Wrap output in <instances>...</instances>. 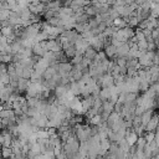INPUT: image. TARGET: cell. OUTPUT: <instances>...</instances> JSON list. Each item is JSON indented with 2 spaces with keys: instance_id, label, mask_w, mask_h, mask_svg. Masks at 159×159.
<instances>
[{
  "instance_id": "277c9868",
  "label": "cell",
  "mask_w": 159,
  "mask_h": 159,
  "mask_svg": "<svg viewBox=\"0 0 159 159\" xmlns=\"http://www.w3.org/2000/svg\"><path fill=\"white\" fill-rule=\"evenodd\" d=\"M103 51H104V53H106V56H107V58H113V57H116V53H117V47L114 46V45H107V46H104L103 47Z\"/></svg>"
},
{
  "instance_id": "f546056e",
  "label": "cell",
  "mask_w": 159,
  "mask_h": 159,
  "mask_svg": "<svg viewBox=\"0 0 159 159\" xmlns=\"http://www.w3.org/2000/svg\"><path fill=\"white\" fill-rule=\"evenodd\" d=\"M10 12H11V10H0V22L6 20L9 17Z\"/></svg>"
},
{
  "instance_id": "d4e9b609",
  "label": "cell",
  "mask_w": 159,
  "mask_h": 159,
  "mask_svg": "<svg viewBox=\"0 0 159 159\" xmlns=\"http://www.w3.org/2000/svg\"><path fill=\"white\" fill-rule=\"evenodd\" d=\"M145 143H147V142H145L144 137H143V135H139L138 139H137V142H135V147H137V149H138V150H143Z\"/></svg>"
},
{
  "instance_id": "603a6c76",
  "label": "cell",
  "mask_w": 159,
  "mask_h": 159,
  "mask_svg": "<svg viewBox=\"0 0 159 159\" xmlns=\"http://www.w3.org/2000/svg\"><path fill=\"white\" fill-rule=\"evenodd\" d=\"M20 17H21L22 20H30V17H31V11L29 10L27 6H26V7H22V10L20 11Z\"/></svg>"
},
{
  "instance_id": "8992f818",
  "label": "cell",
  "mask_w": 159,
  "mask_h": 159,
  "mask_svg": "<svg viewBox=\"0 0 159 159\" xmlns=\"http://www.w3.org/2000/svg\"><path fill=\"white\" fill-rule=\"evenodd\" d=\"M70 84V83H68ZM68 84H58L53 89V93L56 94V97H61V96H65L67 92H68Z\"/></svg>"
},
{
  "instance_id": "e575fe53",
  "label": "cell",
  "mask_w": 159,
  "mask_h": 159,
  "mask_svg": "<svg viewBox=\"0 0 159 159\" xmlns=\"http://www.w3.org/2000/svg\"><path fill=\"white\" fill-rule=\"evenodd\" d=\"M153 63L159 66V55H158V53L154 55V57H153Z\"/></svg>"
},
{
  "instance_id": "4fadbf2b",
  "label": "cell",
  "mask_w": 159,
  "mask_h": 159,
  "mask_svg": "<svg viewBox=\"0 0 159 159\" xmlns=\"http://www.w3.org/2000/svg\"><path fill=\"white\" fill-rule=\"evenodd\" d=\"M102 109H103V112L111 113V112L114 111V104L111 103L108 99H107V101H103V103H102Z\"/></svg>"
},
{
  "instance_id": "b9f144b4",
  "label": "cell",
  "mask_w": 159,
  "mask_h": 159,
  "mask_svg": "<svg viewBox=\"0 0 159 159\" xmlns=\"http://www.w3.org/2000/svg\"><path fill=\"white\" fill-rule=\"evenodd\" d=\"M2 109H4V107H2V104H1V103H0V112H1V111H2Z\"/></svg>"
},
{
  "instance_id": "8d00e7d4",
  "label": "cell",
  "mask_w": 159,
  "mask_h": 159,
  "mask_svg": "<svg viewBox=\"0 0 159 159\" xmlns=\"http://www.w3.org/2000/svg\"><path fill=\"white\" fill-rule=\"evenodd\" d=\"M114 2H116V0H107V4H108L109 6H112V5H114Z\"/></svg>"
},
{
  "instance_id": "83f0119b",
  "label": "cell",
  "mask_w": 159,
  "mask_h": 159,
  "mask_svg": "<svg viewBox=\"0 0 159 159\" xmlns=\"http://www.w3.org/2000/svg\"><path fill=\"white\" fill-rule=\"evenodd\" d=\"M137 46H138V48H139L140 51H147V46H148V41H147L145 39H143V40H139V41L137 42Z\"/></svg>"
},
{
  "instance_id": "7402d4cb",
  "label": "cell",
  "mask_w": 159,
  "mask_h": 159,
  "mask_svg": "<svg viewBox=\"0 0 159 159\" xmlns=\"http://www.w3.org/2000/svg\"><path fill=\"white\" fill-rule=\"evenodd\" d=\"M0 32L5 36V37H7V36H10L11 34H14V26H2L1 29H0Z\"/></svg>"
},
{
  "instance_id": "52a82bcc",
  "label": "cell",
  "mask_w": 159,
  "mask_h": 159,
  "mask_svg": "<svg viewBox=\"0 0 159 159\" xmlns=\"http://www.w3.org/2000/svg\"><path fill=\"white\" fill-rule=\"evenodd\" d=\"M61 6H62V0H50L48 2H46V9L47 10L58 11Z\"/></svg>"
},
{
  "instance_id": "836d02e7",
  "label": "cell",
  "mask_w": 159,
  "mask_h": 159,
  "mask_svg": "<svg viewBox=\"0 0 159 159\" xmlns=\"http://www.w3.org/2000/svg\"><path fill=\"white\" fill-rule=\"evenodd\" d=\"M6 2L9 4V6H10V10L12 9V6H15L16 4H17V0H6Z\"/></svg>"
},
{
  "instance_id": "f35d334b",
  "label": "cell",
  "mask_w": 159,
  "mask_h": 159,
  "mask_svg": "<svg viewBox=\"0 0 159 159\" xmlns=\"http://www.w3.org/2000/svg\"><path fill=\"white\" fill-rule=\"evenodd\" d=\"M40 0H29V2H32V4H37Z\"/></svg>"
},
{
  "instance_id": "4316f807",
  "label": "cell",
  "mask_w": 159,
  "mask_h": 159,
  "mask_svg": "<svg viewBox=\"0 0 159 159\" xmlns=\"http://www.w3.org/2000/svg\"><path fill=\"white\" fill-rule=\"evenodd\" d=\"M143 137H144V139H145L147 143H150L152 140H154L155 132H144V133H143Z\"/></svg>"
},
{
  "instance_id": "9c48e42d",
  "label": "cell",
  "mask_w": 159,
  "mask_h": 159,
  "mask_svg": "<svg viewBox=\"0 0 159 159\" xmlns=\"http://www.w3.org/2000/svg\"><path fill=\"white\" fill-rule=\"evenodd\" d=\"M113 26L117 27V30H118V29H123V27H125L128 25H127V21L122 16H118V17L113 19Z\"/></svg>"
},
{
  "instance_id": "3957f363",
  "label": "cell",
  "mask_w": 159,
  "mask_h": 159,
  "mask_svg": "<svg viewBox=\"0 0 159 159\" xmlns=\"http://www.w3.org/2000/svg\"><path fill=\"white\" fill-rule=\"evenodd\" d=\"M9 22L11 26H17V25H21V17H20V14L19 12H15V11H11L9 17H7Z\"/></svg>"
},
{
  "instance_id": "8fae6325",
  "label": "cell",
  "mask_w": 159,
  "mask_h": 159,
  "mask_svg": "<svg viewBox=\"0 0 159 159\" xmlns=\"http://www.w3.org/2000/svg\"><path fill=\"white\" fill-rule=\"evenodd\" d=\"M0 62H4V63L12 62V53H7L4 50L0 51Z\"/></svg>"
},
{
  "instance_id": "1f68e13d",
  "label": "cell",
  "mask_w": 159,
  "mask_h": 159,
  "mask_svg": "<svg viewBox=\"0 0 159 159\" xmlns=\"http://www.w3.org/2000/svg\"><path fill=\"white\" fill-rule=\"evenodd\" d=\"M155 48H157V46H155V43H154V41H150V42H148V46H147V50H149V51H155Z\"/></svg>"
},
{
  "instance_id": "cb8c5ba5",
  "label": "cell",
  "mask_w": 159,
  "mask_h": 159,
  "mask_svg": "<svg viewBox=\"0 0 159 159\" xmlns=\"http://www.w3.org/2000/svg\"><path fill=\"white\" fill-rule=\"evenodd\" d=\"M114 62L119 66V67H125L127 66V57L125 56H119V57H113Z\"/></svg>"
},
{
  "instance_id": "ab89813d",
  "label": "cell",
  "mask_w": 159,
  "mask_h": 159,
  "mask_svg": "<svg viewBox=\"0 0 159 159\" xmlns=\"http://www.w3.org/2000/svg\"><path fill=\"white\" fill-rule=\"evenodd\" d=\"M155 53H158V55H159V47H157V48H155Z\"/></svg>"
},
{
  "instance_id": "74e56055",
  "label": "cell",
  "mask_w": 159,
  "mask_h": 159,
  "mask_svg": "<svg viewBox=\"0 0 159 159\" xmlns=\"http://www.w3.org/2000/svg\"><path fill=\"white\" fill-rule=\"evenodd\" d=\"M99 4H107V0H97Z\"/></svg>"
},
{
  "instance_id": "ba28073f",
  "label": "cell",
  "mask_w": 159,
  "mask_h": 159,
  "mask_svg": "<svg viewBox=\"0 0 159 159\" xmlns=\"http://www.w3.org/2000/svg\"><path fill=\"white\" fill-rule=\"evenodd\" d=\"M31 50H32V53H34V55L40 56V57H42V56L45 55V52H46V50L42 48V46L40 45V42H35L34 46L31 47Z\"/></svg>"
},
{
  "instance_id": "60d3db41",
  "label": "cell",
  "mask_w": 159,
  "mask_h": 159,
  "mask_svg": "<svg viewBox=\"0 0 159 159\" xmlns=\"http://www.w3.org/2000/svg\"><path fill=\"white\" fill-rule=\"evenodd\" d=\"M40 1H41V2H45V4H46V2H48L50 0H40Z\"/></svg>"
},
{
  "instance_id": "d590c367",
  "label": "cell",
  "mask_w": 159,
  "mask_h": 159,
  "mask_svg": "<svg viewBox=\"0 0 159 159\" xmlns=\"http://www.w3.org/2000/svg\"><path fill=\"white\" fill-rule=\"evenodd\" d=\"M155 106L159 108V94H155Z\"/></svg>"
},
{
  "instance_id": "5bb4252c",
  "label": "cell",
  "mask_w": 159,
  "mask_h": 159,
  "mask_svg": "<svg viewBox=\"0 0 159 159\" xmlns=\"http://www.w3.org/2000/svg\"><path fill=\"white\" fill-rule=\"evenodd\" d=\"M106 58H107V56H106L104 51L101 50V51H97V53H96V56H94V58H93V62H96V63H101V62L104 61Z\"/></svg>"
},
{
  "instance_id": "7c38bea8",
  "label": "cell",
  "mask_w": 159,
  "mask_h": 159,
  "mask_svg": "<svg viewBox=\"0 0 159 159\" xmlns=\"http://www.w3.org/2000/svg\"><path fill=\"white\" fill-rule=\"evenodd\" d=\"M63 52H65V55H66V57L67 58H72L76 53H77V50H76V47H75V45H70L68 47H66L65 50H63Z\"/></svg>"
},
{
  "instance_id": "e0dca14e",
  "label": "cell",
  "mask_w": 159,
  "mask_h": 159,
  "mask_svg": "<svg viewBox=\"0 0 159 159\" xmlns=\"http://www.w3.org/2000/svg\"><path fill=\"white\" fill-rule=\"evenodd\" d=\"M98 96H99V98H101L102 101H107V99L111 97V89H109V88H101Z\"/></svg>"
},
{
  "instance_id": "ffe728a7",
  "label": "cell",
  "mask_w": 159,
  "mask_h": 159,
  "mask_svg": "<svg viewBox=\"0 0 159 159\" xmlns=\"http://www.w3.org/2000/svg\"><path fill=\"white\" fill-rule=\"evenodd\" d=\"M75 16V20H76V22H88V20L91 19L86 12H83V14H80V15H73Z\"/></svg>"
},
{
  "instance_id": "f1b7e54d",
  "label": "cell",
  "mask_w": 159,
  "mask_h": 159,
  "mask_svg": "<svg viewBox=\"0 0 159 159\" xmlns=\"http://www.w3.org/2000/svg\"><path fill=\"white\" fill-rule=\"evenodd\" d=\"M148 26H149V17L142 19V20L139 21V24H138L137 27H139V29H145V27H148Z\"/></svg>"
},
{
  "instance_id": "ac0fdd59",
  "label": "cell",
  "mask_w": 159,
  "mask_h": 159,
  "mask_svg": "<svg viewBox=\"0 0 159 159\" xmlns=\"http://www.w3.org/2000/svg\"><path fill=\"white\" fill-rule=\"evenodd\" d=\"M138 24H139L138 17H137L135 15H130L129 19H128V21H127V25L130 26V27H133V29H135V27L138 26Z\"/></svg>"
},
{
  "instance_id": "5b68a950",
  "label": "cell",
  "mask_w": 159,
  "mask_h": 159,
  "mask_svg": "<svg viewBox=\"0 0 159 159\" xmlns=\"http://www.w3.org/2000/svg\"><path fill=\"white\" fill-rule=\"evenodd\" d=\"M129 51V45L125 42H122L118 47H117V53H116V57H119V56H125Z\"/></svg>"
},
{
  "instance_id": "7a4b0ae2",
  "label": "cell",
  "mask_w": 159,
  "mask_h": 159,
  "mask_svg": "<svg viewBox=\"0 0 159 159\" xmlns=\"http://www.w3.org/2000/svg\"><path fill=\"white\" fill-rule=\"evenodd\" d=\"M88 42H89V46H92L96 51H101V50H103V47H104L103 41L99 40L97 36H92V37L88 40Z\"/></svg>"
},
{
  "instance_id": "d6986e66",
  "label": "cell",
  "mask_w": 159,
  "mask_h": 159,
  "mask_svg": "<svg viewBox=\"0 0 159 159\" xmlns=\"http://www.w3.org/2000/svg\"><path fill=\"white\" fill-rule=\"evenodd\" d=\"M58 12L60 14H63V15H70V16H73L75 15L73 9L70 7V6H61L60 10H58Z\"/></svg>"
},
{
  "instance_id": "4dcf8cb0",
  "label": "cell",
  "mask_w": 159,
  "mask_h": 159,
  "mask_svg": "<svg viewBox=\"0 0 159 159\" xmlns=\"http://www.w3.org/2000/svg\"><path fill=\"white\" fill-rule=\"evenodd\" d=\"M61 153H62V144L56 145V147L53 148V154H55V158H57V157H58Z\"/></svg>"
},
{
  "instance_id": "9a60e30c",
  "label": "cell",
  "mask_w": 159,
  "mask_h": 159,
  "mask_svg": "<svg viewBox=\"0 0 159 159\" xmlns=\"http://www.w3.org/2000/svg\"><path fill=\"white\" fill-rule=\"evenodd\" d=\"M84 12H86L89 17H94V16L97 15V11H96V9H94V6H93L92 4L84 6Z\"/></svg>"
},
{
  "instance_id": "30bf717a",
  "label": "cell",
  "mask_w": 159,
  "mask_h": 159,
  "mask_svg": "<svg viewBox=\"0 0 159 159\" xmlns=\"http://www.w3.org/2000/svg\"><path fill=\"white\" fill-rule=\"evenodd\" d=\"M96 53H97V51H96L92 46H88V47L84 50V52H83V57H86V58H88V60L93 61V58H94Z\"/></svg>"
},
{
  "instance_id": "2e32d148",
  "label": "cell",
  "mask_w": 159,
  "mask_h": 159,
  "mask_svg": "<svg viewBox=\"0 0 159 159\" xmlns=\"http://www.w3.org/2000/svg\"><path fill=\"white\" fill-rule=\"evenodd\" d=\"M32 72H34V67H32V66H24L21 77H24V78H29V80H30Z\"/></svg>"
},
{
  "instance_id": "484cf974",
  "label": "cell",
  "mask_w": 159,
  "mask_h": 159,
  "mask_svg": "<svg viewBox=\"0 0 159 159\" xmlns=\"http://www.w3.org/2000/svg\"><path fill=\"white\" fill-rule=\"evenodd\" d=\"M46 22H47L48 25H51V26H58V25H60V17L52 16V17H50V19H46Z\"/></svg>"
},
{
  "instance_id": "d6a6232c",
  "label": "cell",
  "mask_w": 159,
  "mask_h": 159,
  "mask_svg": "<svg viewBox=\"0 0 159 159\" xmlns=\"http://www.w3.org/2000/svg\"><path fill=\"white\" fill-rule=\"evenodd\" d=\"M152 37H153V39H157V37H159V30H158L157 27L152 30Z\"/></svg>"
},
{
  "instance_id": "6da1fadb",
  "label": "cell",
  "mask_w": 159,
  "mask_h": 159,
  "mask_svg": "<svg viewBox=\"0 0 159 159\" xmlns=\"http://www.w3.org/2000/svg\"><path fill=\"white\" fill-rule=\"evenodd\" d=\"M29 84H30V80L29 78L19 77V80H17V87H16L15 93H17V94H25V91H26V88H27Z\"/></svg>"
},
{
  "instance_id": "44dd1931",
  "label": "cell",
  "mask_w": 159,
  "mask_h": 159,
  "mask_svg": "<svg viewBox=\"0 0 159 159\" xmlns=\"http://www.w3.org/2000/svg\"><path fill=\"white\" fill-rule=\"evenodd\" d=\"M12 154V148L11 147H4L1 145V157L2 158H10Z\"/></svg>"
}]
</instances>
